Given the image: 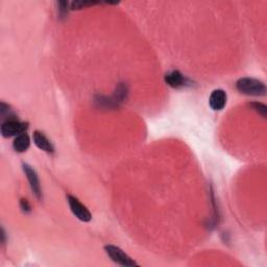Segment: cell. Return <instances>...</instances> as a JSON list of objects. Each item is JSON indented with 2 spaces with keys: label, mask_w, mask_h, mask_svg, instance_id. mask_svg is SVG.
Masks as SVG:
<instances>
[{
  "label": "cell",
  "mask_w": 267,
  "mask_h": 267,
  "mask_svg": "<svg viewBox=\"0 0 267 267\" xmlns=\"http://www.w3.org/2000/svg\"><path fill=\"white\" fill-rule=\"evenodd\" d=\"M236 89L239 93L247 96H265L266 86L262 81L253 78H242L236 82Z\"/></svg>",
  "instance_id": "1"
},
{
  "label": "cell",
  "mask_w": 267,
  "mask_h": 267,
  "mask_svg": "<svg viewBox=\"0 0 267 267\" xmlns=\"http://www.w3.org/2000/svg\"><path fill=\"white\" fill-rule=\"evenodd\" d=\"M105 252L108 255V257L116 264L120 266H125V267H131L136 266L137 263L134 261L127 254H125L120 247L115 246V245H106L105 246Z\"/></svg>",
  "instance_id": "2"
},
{
  "label": "cell",
  "mask_w": 267,
  "mask_h": 267,
  "mask_svg": "<svg viewBox=\"0 0 267 267\" xmlns=\"http://www.w3.org/2000/svg\"><path fill=\"white\" fill-rule=\"evenodd\" d=\"M28 127H29V124L27 122L11 120V121H6L2 123L0 131H2L3 137L10 138L13 136L21 135V134L25 132L28 129Z\"/></svg>",
  "instance_id": "3"
},
{
  "label": "cell",
  "mask_w": 267,
  "mask_h": 267,
  "mask_svg": "<svg viewBox=\"0 0 267 267\" xmlns=\"http://www.w3.org/2000/svg\"><path fill=\"white\" fill-rule=\"evenodd\" d=\"M67 201L72 214L79 220L83 222H89L92 219V214L89 211V209L85 205H83L78 198L72 195H68Z\"/></svg>",
  "instance_id": "4"
},
{
  "label": "cell",
  "mask_w": 267,
  "mask_h": 267,
  "mask_svg": "<svg viewBox=\"0 0 267 267\" xmlns=\"http://www.w3.org/2000/svg\"><path fill=\"white\" fill-rule=\"evenodd\" d=\"M165 82L167 85L174 89H180L184 87L191 86V81H189L184 74H182L179 70H173L165 75Z\"/></svg>",
  "instance_id": "5"
},
{
  "label": "cell",
  "mask_w": 267,
  "mask_h": 267,
  "mask_svg": "<svg viewBox=\"0 0 267 267\" xmlns=\"http://www.w3.org/2000/svg\"><path fill=\"white\" fill-rule=\"evenodd\" d=\"M23 171L29 182L32 193L38 199H41L42 198V189H41L40 181H39V178H38L36 170L28 164H23Z\"/></svg>",
  "instance_id": "6"
},
{
  "label": "cell",
  "mask_w": 267,
  "mask_h": 267,
  "mask_svg": "<svg viewBox=\"0 0 267 267\" xmlns=\"http://www.w3.org/2000/svg\"><path fill=\"white\" fill-rule=\"evenodd\" d=\"M226 101H227V95L225 91L221 89H217L214 90L211 93V95H210L209 106L214 111H221L225 107Z\"/></svg>",
  "instance_id": "7"
},
{
  "label": "cell",
  "mask_w": 267,
  "mask_h": 267,
  "mask_svg": "<svg viewBox=\"0 0 267 267\" xmlns=\"http://www.w3.org/2000/svg\"><path fill=\"white\" fill-rule=\"evenodd\" d=\"M32 139H34L35 145L39 149L49 152V154H52V152L54 151L53 144L50 142V140L44 135L43 132L39 130H36L32 135Z\"/></svg>",
  "instance_id": "8"
},
{
  "label": "cell",
  "mask_w": 267,
  "mask_h": 267,
  "mask_svg": "<svg viewBox=\"0 0 267 267\" xmlns=\"http://www.w3.org/2000/svg\"><path fill=\"white\" fill-rule=\"evenodd\" d=\"M29 146H30V138L26 132L16 136L13 142V148L17 152H24L29 148Z\"/></svg>",
  "instance_id": "9"
},
{
  "label": "cell",
  "mask_w": 267,
  "mask_h": 267,
  "mask_svg": "<svg viewBox=\"0 0 267 267\" xmlns=\"http://www.w3.org/2000/svg\"><path fill=\"white\" fill-rule=\"evenodd\" d=\"M0 112H2V119L4 122L11 121V120H17L16 114L14 111L5 103H2V107H0Z\"/></svg>",
  "instance_id": "10"
},
{
  "label": "cell",
  "mask_w": 267,
  "mask_h": 267,
  "mask_svg": "<svg viewBox=\"0 0 267 267\" xmlns=\"http://www.w3.org/2000/svg\"><path fill=\"white\" fill-rule=\"evenodd\" d=\"M250 106L253 108V110H255L259 114V115H261L263 118H266V116H267V107L264 104H262V103H252Z\"/></svg>",
  "instance_id": "11"
},
{
  "label": "cell",
  "mask_w": 267,
  "mask_h": 267,
  "mask_svg": "<svg viewBox=\"0 0 267 267\" xmlns=\"http://www.w3.org/2000/svg\"><path fill=\"white\" fill-rule=\"evenodd\" d=\"M98 3H92V2H72L70 4L71 10H81L86 7H91L94 5H97Z\"/></svg>",
  "instance_id": "12"
},
{
  "label": "cell",
  "mask_w": 267,
  "mask_h": 267,
  "mask_svg": "<svg viewBox=\"0 0 267 267\" xmlns=\"http://www.w3.org/2000/svg\"><path fill=\"white\" fill-rule=\"evenodd\" d=\"M20 207H21L22 211H23L24 213H29V212L31 211V206H30V204L27 202V199L22 198V199L20 201Z\"/></svg>",
  "instance_id": "13"
}]
</instances>
